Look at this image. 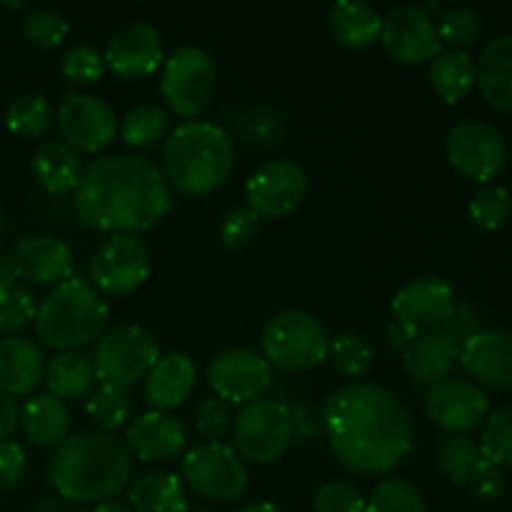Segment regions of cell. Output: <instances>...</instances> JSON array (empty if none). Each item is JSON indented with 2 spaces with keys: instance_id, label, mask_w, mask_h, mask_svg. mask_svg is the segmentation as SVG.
<instances>
[{
  "instance_id": "25",
  "label": "cell",
  "mask_w": 512,
  "mask_h": 512,
  "mask_svg": "<svg viewBox=\"0 0 512 512\" xmlns=\"http://www.w3.org/2000/svg\"><path fill=\"white\" fill-rule=\"evenodd\" d=\"M195 380H198V370L193 360L183 353H170L160 358L145 375V398L155 410L165 413L190 398Z\"/></svg>"
},
{
  "instance_id": "31",
  "label": "cell",
  "mask_w": 512,
  "mask_h": 512,
  "mask_svg": "<svg viewBox=\"0 0 512 512\" xmlns=\"http://www.w3.org/2000/svg\"><path fill=\"white\" fill-rule=\"evenodd\" d=\"M33 175L40 188L50 195H63L78 188L80 175V155L68 143H45L33 155Z\"/></svg>"
},
{
  "instance_id": "27",
  "label": "cell",
  "mask_w": 512,
  "mask_h": 512,
  "mask_svg": "<svg viewBox=\"0 0 512 512\" xmlns=\"http://www.w3.org/2000/svg\"><path fill=\"white\" fill-rule=\"evenodd\" d=\"M330 33L335 43L348 50H365L380 40L383 15L370 3L360 0H340L330 8L328 15Z\"/></svg>"
},
{
  "instance_id": "12",
  "label": "cell",
  "mask_w": 512,
  "mask_h": 512,
  "mask_svg": "<svg viewBox=\"0 0 512 512\" xmlns=\"http://www.w3.org/2000/svg\"><path fill=\"white\" fill-rule=\"evenodd\" d=\"M148 275L150 253L135 235H110L90 260V285L113 298L135 293Z\"/></svg>"
},
{
  "instance_id": "28",
  "label": "cell",
  "mask_w": 512,
  "mask_h": 512,
  "mask_svg": "<svg viewBox=\"0 0 512 512\" xmlns=\"http://www.w3.org/2000/svg\"><path fill=\"white\" fill-rule=\"evenodd\" d=\"M478 88L490 108L512 113V33L493 40L478 63Z\"/></svg>"
},
{
  "instance_id": "47",
  "label": "cell",
  "mask_w": 512,
  "mask_h": 512,
  "mask_svg": "<svg viewBox=\"0 0 512 512\" xmlns=\"http://www.w3.org/2000/svg\"><path fill=\"white\" fill-rule=\"evenodd\" d=\"M195 428L203 435L205 443H220L233 428V405L220 398L203 400L195 413Z\"/></svg>"
},
{
  "instance_id": "29",
  "label": "cell",
  "mask_w": 512,
  "mask_h": 512,
  "mask_svg": "<svg viewBox=\"0 0 512 512\" xmlns=\"http://www.w3.org/2000/svg\"><path fill=\"white\" fill-rule=\"evenodd\" d=\"M128 503L133 512H188V495L178 475L145 473L130 483Z\"/></svg>"
},
{
  "instance_id": "44",
  "label": "cell",
  "mask_w": 512,
  "mask_h": 512,
  "mask_svg": "<svg viewBox=\"0 0 512 512\" xmlns=\"http://www.w3.org/2000/svg\"><path fill=\"white\" fill-rule=\"evenodd\" d=\"M368 500L360 495L355 485L345 480H328L315 490L313 510L315 512H365Z\"/></svg>"
},
{
  "instance_id": "2",
  "label": "cell",
  "mask_w": 512,
  "mask_h": 512,
  "mask_svg": "<svg viewBox=\"0 0 512 512\" xmlns=\"http://www.w3.org/2000/svg\"><path fill=\"white\" fill-rule=\"evenodd\" d=\"M73 208L85 228L135 235L158 225L170 213L173 193L153 160L115 153L83 170Z\"/></svg>"
},
{
  "instance_id": "51",
  "label": "cell",
  "mask_w": 512,
  "mask_h": 512,
  "mask_svg": "<svg viewBox=\"0 0 512 512\" xmlns=\"http://www.w3.org/2000/svg\"><path fill=\"white\" fill-rule=\"evenodd\" d=\"M418 330L410 328L408 323H400V320H393V323L385 328V340H388V348L395 350V353H405L410 345L418 338Z\"/></svg>"
},
{
  "instance_id": "22",
  "label": "cell",
  "mask_w": 512,
  "mask_h": 512,
  "mask_svg": "<svg viewBox=\"0 0 512 512\" xmlns=\"http://www.w3.org/2000/svg\"><path fill=\"white\" fill-rule=\"evenodd\" d=\"M460 363V340L445 328L428 330L415 338L403 353V365L413 383L423 388H435L443 380H450V373Z\"/></svg>"
},
{
  "instance_id": "19",
  "label": "cell",
  "mask_w": 512,
  "mask_h": 512,
  "mask_svg": "<svg viewBox=\"0 0 512 512\" xmlns=\"http://www.w3.org/2000/svg\"><path fill=\"white\" fill-rule=\"evenodd\" d=\"M425 413L435 425L453 435H468L488 415V395L468 380H443L430 388Z\"/></svg>"
},
{
  "instance_id": "50",
  "label": "cell",
  "mask_w": 512,
  "mask_h": 512,
  "mask_svg": "<svg viewBox=\"0 0 512 512\" xmlns=\"http://www.w3.org/2000/svg\"><path fill=\"white\" fill-rule=\"evenodd\" d=\"M18 425H20V410L18 405H15V398H10V395H5L3 390H0V443L13 438Z\"/></svg>"
},
{
  "instance_id": "6",
  "label": "cell",
  "mask_w": 512,
  "mask_h": 512,
  "mask_svg": "<svg viewBox=\"0 0 512 512\" xmlns=\"http://www.w3.org/2000/svg\"><path fill=\"white\" fill-rule=\"evenodd\" d=\"M263 358L280 370H308L328 360L330 335L320 320L303 310L270 318L260 333Z\"/></svg>"
},
{
  "instance_id": "18",
  "label": "cell",
  "mask_w": 512,
  "mask_h": 512,
  "mask_svg": "<svg viewBox=\"0 0 512 512\" xmlns=\"http://www.w3.org/2000/svg\"><path fill=\"white\" fill-rule=\"evenodd\" d=\"M105 68L120 80H140L153 75L163 63V40L155 25L135 20L110 38L103 53Z\"/></svg>"
},
{
  "instance_id": "58",
  "label": "cell",
  "mask_w": 512,
  "mask_h": 512,
  "mask_svg": "<svg viewBox=\"0 0 512 512\" xmlns=\"http://www.w3.org/2000/svg\"><path fill=\"white\" fill-rule=\"evenodd\" d=\"M0 233H3V210H0Z\"/></svg>"
},
{
  "instance_id": "10",
  "label": "cell",
  "mask_w": 512,
  "mask_h": 512,
  "mask_svg": "<svg viewBox=\"0 0 512 512\" xmlns=\"http://www.w3.org/2000/svg\"><path fill=\"white\" fill-rule=\"evenodd\" d=\"M185 485L208 500H233L248 488V470L233 448L223 443H200L180 465Z\"/></svg>"
},
{
  "instance_id": "33",
  "label": "cell",
  "mask_w": 512,
  "mask_h": 512,
  "mask_svg": "<svg viewBox=\"0 0 512 512\" xmlns=\"http://www.w3.org/2000/svg\"><path fill=\"white\" fill-rule=\"evenodd\" d=\"M480 460H483L480 445L468 435L448 433L445 438H440L438 450H435V463H438L440 473L460 488L468 485Z\"/></svg>"
},
{
  "instance_id": "45",
  "label": "cell",
  "mask_w": 512,
  "mask_h": 512,
  "mask_svg": "<svg viewBox=\"0 0 512 512\" xmlns=\"http://www.w3.org/2000/svg\"><path fill=\"white\" fill-rule=\"evenodd\" d=\"M60 70H63V75L70 83H98L105 73V60L103 55L95 48H90V45H73V48L63 55Z\"/></svg>"
},
{
  "instance_id": "36",
  "label": "cell",
  "mask_w": 512,
  "mask_h": 512,
  "mask_svg": "<svg viewBox=\"0 0 512 512\" xmlns=\"http://www.w3.org/2000/svg\"><path fill=\"white\" fill-rule=\"evenodd\" d=\"M88 415L98 428L115 430L130 418L133 410V398H130L128 388H118V385L100 383L98 388L90 393L88 398Z\"/></svg>"
},
{
  "instance_id": "30",
  "label": "cell",
  "mask_w": 512,
  "mask_h": 512,
  "mask_svg": "<svg viewBox=\"0 0 512 512\" xmlns=\"http://www.w3.org/2000/svg\"><path fill=\"white\" fill-rule=\"evenodd\" d=\"M43 380L48 393L65 403V400H78L93 393L98 378H95L93 360L80 350H70V353H58L48 360Z\"/></svg>"
},
{
  "instance_id": "41",
  "label": "cell",
  "mask_w": 512,
  "mask_h": 512,
  "mask_svg": "<svg viewBox=\"0 0 512 512\" xmlns=\"http://www.w3.org/2000/svg\"><path fill=\"white\" fill-rule=\"evenodd\" d=\"M23 28H25V35H28L30 43L38 45V48H43V50H53V48H58L65 38H68L70 25H68V20L58 13V10L33 8L25 13Z\"/></svg>"
},
{
  "instance_id": "17",
  "label": "cell",
  "mask_w": 512,
  "mask_h": 512,
  "mask_svg": "<svg viewBox=\"0 0 512 512\" xmlns=\"http://www.w3.org/2000/svg\"><path fill=\"white\" fill-rule=\"evenodd\" d=\"M393 313L395 320L408 323L418 333L438 330L455 313V293L448 280L438 275L413 278L395 293Z\"/></svg>"
},
{
  "instance_id": "40",
  "label": "cell",
  "mask_w": 512,
  "mask_h": 512,
  "mask_svg": "<svg viewBox=\"0 0 512 512\" xmlns=\"http://www.w3.org/2000/svg\"><path fill=\"white\" fill-rule=\"evenodd\" d=\"M480 453L498 468H512V405L495 410L485 420L480 435Z\"/></svg>"
},
{
  "instance_id": "7",
  "label": "cell",
  "mask_w": 512,
  "mask_h": 512,
  "mask_svg": "<svg viewBox=\"0 0 512 512\" xmlns=\"http://www.w3.org/2000/svg\"><path fill=\"white\" fill-rule=\"evenodd\" d=\"M90 360L100 383L128 388L153 370L160 360V348L150 330L140 325H115L95 340Z\"/></svg>"
},
{
  "instance_id": "54",
  "label": "cell",
  "mask_w": 512,
  "mask_h": 512,
  "mask_svg": "<svg viewBox=\"0 0 512 512\" xmlns=\"http://www.w3.org/2000/svg\"><path fill=\"white\" fill-rule=\"evenodd\" d=\"M93 512H133V510H130V505L118 503V500H108V503L95 505Z\"/></svg>"
},
{
  "instance_id": "35",
  "label": "cell",
  "mask_w": 512,
  "mask_h": 512,
  "mask_svg": "<svg viewBox=\"0 0 512 512\" xmlns=\"http://www.w3.org/2000/svg\"><path fill=\"white\" fill-rule=\"evenodd\" d=\"M168 113L155 105L133 108L118 125V133L128 148H150L168 133Z\"/></svg>"
},
{
  "instance_id": "8",
  "label": "cell",
  "mask_w": 512,
  "mask_h": 512,
  "mask_svg": "<svg viewBox=\"0 0 512 512\" xmlns=\"http://www.w3.org/2000/svg\"><path fill=\"white\" fill-rule=\"evenodd\" d=\"M295 420L288 405L273 398H258L243 405L233 425L235 453L255 465H270L288 450Z\"/></svg>"
},
{
  "instance_id": "11",
  "label": "cell",
  "mask_w": 512,
  "mask_h": 512,
  "mask_svg": "<svg viewBox=\"0 0 512 512\" xmlns=\"http://www.w3.org/2000/svg\"><path fill=\"white\" fill-rule=\"evenodd\" d=\"M445 158L450 168H455L465 178L488 183L495 175L503 173L508 163V145L493 125L465 120L450 130L445 140Z\"/></svg>"
},
{
  "instance_id": "9",
  "label": "cell",
  "mask_w": 512,
  "mask_h": 512,
  "mask_svg": "<svg viewBox=\"0 0 512 512\" xmlns=\"http://www.w3.org/2000/svg\"><path fill=\"white\" fill-rule=\"evenodd\" d=\"M215 63L205 50L185 45L163 63L160 93L178 118H198L215 93Z\"/></svg>"
},
{
  "instance_id": "37",
  "label": "cell",
  "mask_w": 512,
  "mask_h": 512,
  "mask_svg": "<svg viewBox=\"0 0 512 512\" xmlns=\"http://www.w3.org/2000/svg\"><path fill=\"white\" fill-rule=\"evenodd\" d=\"M328 358L345 378H363L373 368V345L360 333H340L330 338Z\"/></svg>"
},
{
  "instance_id": "43",
  "label": "cell",
  "mask_w": 512,
  "mask_h": 512,
  "mask_svg": "<svg viewBox=\"0 0 512 512\" xmlns=\"http://www.w3.org/2000/svg\"><path fill=\"white\" fill-rule=\"evenodd\" d=\"M35 310H38V305H35L33 293L28 288L15 285L13 290L0 295V333H3V338L15 335L30 320H35Z\"/></svg>"
},
{
  "instance_id": "23",
  "label": "cell",
  "mask_w": 512,
  "mask_h": 512,
  "mask_svg": "<svg viewBox=\"0 0 512 512\" xmlns=\"http://www.w3.org/2000/svg\"><path fill=\"white\" fill-rule=\"evenodd\" d=\"M185 443H188V430L178 418L168 413H153L140 415L133 420L128 430H125V448L130 455L145 463H158V460H170L175 455L183 453Z\"/></svg>"
},
{
  "instance_id": "56",
  "label": "cell",
  "mask_w": 512,
  "mask_h": 512,
  "mask_svg": "<svg viewBox=\"0 0 512 512\" xmlns=\"http://www.w3.org/2000/svg\"><path fill=\"white\" fill-rule=\"evenodd\" d=\"M3 5V8H10V10H18V8H23V3H0Z\"/></svg>"
},
{
  "instance_id": "32",
  "label": "cell",
  "mask_w": 512,
  "mask_h": 512,
  "mask_svg": "<svg viewBox=\"0 0 512 512\" xmlns=\"http://www.w3.org/2000/svg\"><path fill=\"white\" fill-rule=\"evenodd\" d=\"M430 85L448 105L460 103L478 85V70L465 50H440L430 60Z\"/></svg>"
},
{
  "instance_id": "42",
  "label": "cell",
  "mask_w": 512,
  "mask_h": 512,
  "mask_svg": "<svg viewBox=\"0 0 512 512\" xmlns=\"http://www.w3.org/2000/svg\"><path fill=\"white\" fill-rule=\"evenodd\" d=\"M480 30H483V20L470 8H450L438 23L440 43H448L450 50L473 45L480 38Z\"/></svg>"
},
{
  "instance_id": "48",
  "label": "cell",
  "mask_w": 512,
  "mask_h": 512,
  "mask_svg": "<svg viewBox=\"0 0 512 512\" xmlns=\"http://www.w3.org/2000/svg\"><path fill=\"white\" fill-rule=\"evenodd\" d=\"M25 468H28V458L20 445L15 440L0 443V490L15 488L23 480Z\"/></svg>"
},
{
  "instance_id": "1",
  "label": "cell",
  "mask_w": 512,
  "mask_h": 512,
  "mask_svg": "<svg viewBox=\"0 0 512 512\" xmlns=\"http://www.w3.org/2000/svg\"><path fill=\"white\" fill-rule=\"evenodd\" d=\"M328 443L343 468L355 475H383L413 448V420L398 398L380 385L350 383L323 405Z\"/></svg>"
},
{
  "instance_id": "13",
  "label": "cell",
  "mask_w": 512,
  "mask_h": 512,
  "mask_svg": "<svg viewBox=\"0 0 512 512\" xmlns=\"http://www.w3.org/2000/svg\"><path fill=\"white\" fill-rule=\"evenodd\" d=\"M208 383L215 398L230 405H248L263 398L273 383L270 363L250 348H228L208 365Z\"/></svg>"
},
{
  "instance_id": "53",
  "label": "cell",
  "mask_w": 512,
  "mask_h": 512,
  "mask_svg": "<svg viewBox=\"0 0 512 512\" xmlns=\"http://www.w3.org/2000/svg\"><path fill=\"white\" fill-rule=\"evenodd\" d=\"M33 512H75V510H73V503H68V500L63 498H45L35 505Z\"/></svg>"
},
{
  "instance_id": "4",
  "label": "cell",
  "mask_w": 512,
  "mask_h": 512,
  "mask_svg": "<svg viewBox=\"0 0 512 512\" xmlns=\"http://www.w3.org/2000/svg\"><path fill=\"white\" fill-rule=\"evenodd\" d=\"M235 168V145L220 125L188 120L165 138L163 170L178 193L210 195L223 188Z\"/></svg>"
},
{
  "instance_id": "20",
  "label": "cell",
  "mask_w": 512,
  "mask_h": 512,
  "mask_svg": "<svg viewBox=\"0 0 512 512\" xmlns=\"http://www.w3.org/2000/svg\"><path fill=\"white\" fill-rule=\"evenodd\" d=\"M15 275L33 285H60L73 278V253L55 235H25L13 248Z\"/></svg>"
},
{
  "instance_id": "3",
  "label": "cell",
  "mask_w": 512,
  "mask_h": 512,
  "mask_svg": "<svg viewBox=\"0 0 512 512\" xmlns=\"http://www.w3.org/2000/svg\"><path fill=\"white\" fill-rule=\"evenodd\" d=\"M133 478V455L110 433L70 435L50 458L48 480L68 503H108Z\"/></svg>"
},
{
  "instance_id": "14",
  "label": "cell",
  "mask_w": 512,
  "mask_h": 512,
  "mask_svg": "<svg viewBox=\"0 0 512 512\" xmlns=\"http://www.w3.org/2000/svg\"><path fill=\"white\" fill-rule=\"evenodd\" d=\"M380 43L400 65L430 63L440 53V35L433 15L420 5H398L383 18Z\"/></svg>"
},
{
  "instance_id": "46",
  "label": "cell",
  "mask_w": 512,
  "mask_h": 512,
  "mask_svg": "<svg viewBox=\"0 0 512 512\" xmlns=\"http://www.w3.org/2000/svg\"><path fill=\"white\" fill-rule=\"evenodd\" d=\"M260 233V218L253 210L245 205V208H233L223 220H220V240L228 250H240L248 248Z\"/></svg>"
},
{
  "instance_id": "49",
  "label": "cell",
  "mask_w": 512,
  "mask_h": 512,
  "mask_svg": "<svg viewBox=\"0 0 512 512\" xmlns=\"http://www.w3.org/2000/svg\"><path fill=\"white\" fill-rule=\"evenodd\" d=\"M503 480V468H498V465L490 463L488 458H483L465 488H468L478 500H493L498 498L500 490H503Z\"/></svg>"
},
{
  "instance_id": "55",
  "label": "cell",
  "mask_w": 512,
  "mask_h": 512,
  "mask_svg": "<svg viewBox=\"0 0 512 512\" xmlns=\"http://www.w3.org/2000/svg\"><path fill=\"white\" fill-rule=\"evenodd\" d=\"M238 512H283L278 508V505H273V503H250V505H245V508H240Z\"/></svg>"
},
{
  "instance_id": "39",
  "label": "cell",
  "mask_w": 512,
  "mask_h": 512,
  "mask_svg": "<svg viewBox=\"0 0 512 512\" xmlns=\"http://www.w3.org/2000/svg\"><path fill=\"white\" fill-rule=\"evenodd\" d=\"M365 512H428L425 498L413 483L403 478H388L373 490Z\"/></svg>"
},
{
  "instance_id": "16",
  "label": "cell",
  "mask_w": 512,
  "mask_h": 512,
  "mask_svg": "<svg viewBox=\"0 0 512 512\" xmlns=\"http://www.w3.org/2000/svg\"><path fill=\"white\" fill-rule=\"evenodd\" d=\"M55 123L65 143L83 153H98L113 143L118 133L115 110L103 98L85 93H70L60 103Z\"/></svg>"
},
{
  "instance_id": "57",
  "label": "cell",
  "mask_w": 512,
  "mask_h": 512,
  "mask_svg": "<svg viewBox=\"0 0 512 512\" xmlns=\"http://www.w3.org/2000/svg\"><path fill=\"white\" fill-rule=\"evenodd\" d=\"M188 512H213V510H208V508H198V510H188Z\"/></svg>"
},
{
  "instance_id": "5",
  "label": "cell",
  "mask_w": 512,
  "mask_h": 512,
  "mask_svg": "<svg viewBox=\"0 0 512 512\" xmlns=\"http://www.w3.org/2000/svg\"><path fill=\"white\" fill-rule=\"evenodd\" d=\"M108 305L88 280L70 278L55 285L35 310V335L48 348L70 353L105 333Z\"/></svg>"
},
{
  "instance_id": "38",
  "label": "cell",
  "mask_w": 512,
  "mask_h": 512,
  "mask_svg": "<svg viewBox=\"0 0 512 512\" xmlns=\"http://www.w3.org/2000/svg\"><path fill=\"white\" fill-rule=\"evenodd\" d=\"M510 210V193L505 188H500V185H483L468 205L473 225L478 230H485V233H495V230L503 228L510 218Z\"/></svg>"
},
{
  "instance_id": "21",
  "label": "cell",
  "mask_w": 512,
  "mask_h": 512,
  "mask_svg": "<svg viewBox=\"0 0 512 512\" xmlns=\"http://www.w3.org/2000/svg\"><path fill=\"white\" fill-rule=\"evenodd\" d=\"M460 365L478 383L512 388V333L503 328L473 333L460 345Z\"/></svg>"
},
{
  "instance_id": "15",
  "label": "cell",
  "mask_w": 512,
  "mask_h": 512,
  "mask_svg": "<svg viewBox=\"0 0 512 512\" xmlns=\"http://www.w3.org/2000/svg\"><path fill=\"white\" fill-rule=\"evenodd\" d=\"M308 173L295 160H273L250 175L245 185L248 208L258 218H285L303 203Z\"/></svg>"
},
{
  "instance_id": "52",
  "label": "cell",
  "mask_w": 512,
  "mask_h": 512,
  "mask_svg": "<svg viewBox=\"0 0 512 512\" xmlns=\"http://www.w3.org/2000/svg\"><path fill=\"white\" fill-rule=\"evenodd\" d=\"M15 280H18V275H15L13 263H10V260L0 253V295H5L8 290H13Z\"/></svg>"
},
{
  "instance_id": "34",
  "label": "cell",
  "mask_w": 512,
  "mask_h": 512,
  "mask_svg": "<svg viewBox=\"0 0 512 512\" xmlns=\"http://www.w3.org/2000/svg\"><path fill=\"white\" fill-rule=\"evenodd\" d=\"M53 123V108L43 95H18L5 110V125L18 138H40Z\"/></svg>"
},
{
  "instance_id": "24",
  "label": "cell",
  "mask_w": 512,
  "mask_h": 512,
  "mask_svg": "<svg viewBox=\"0 0 512 512\" xmlns=\"http://www.w3.org/2000/svg\"><path fill=\"white\" fill-rule=\"evenodd\" d=\"M45 375V358L28 338H0V390L10 398L30 395Z\"/></svg>"
},
{
  "instance_id": "26",
  "label": "cell",
  "mask_w": 512,
  "mask_h": 512,
  "mask_svg": "<svg viewBox=\"0 0 512 512\" xmlns=\"http://www.w3.org/2000/svg\"><path fill=\"white\" fill-rule=\"evenodd\" d=\"M20 428H23L25 438L38 448H58L68 440V405L50 393L33 395L20 408Z\"/></svg>"
}]
</instances>
